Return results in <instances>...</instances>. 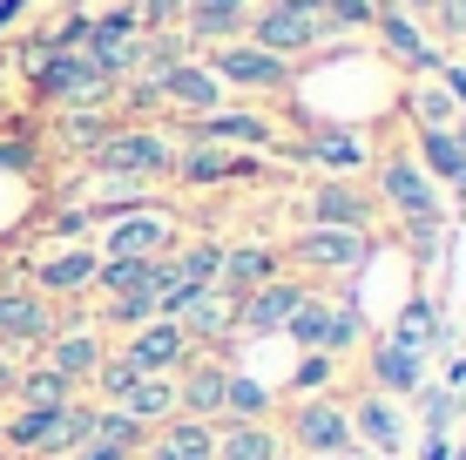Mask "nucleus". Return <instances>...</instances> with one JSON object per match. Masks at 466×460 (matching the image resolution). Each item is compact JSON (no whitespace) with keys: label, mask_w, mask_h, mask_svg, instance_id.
<instances>
[{"label":"nucleus","mask_w":466,"mask_h":460,"mask_svg":"<svg viewBox=\"0 0 466 460\" xmlns=\"http://www.w3.org/2000/svg\"><path fill=\"white\" fill-rule=\"evenodd\" d=\"M365 169H372V183H365L372 203H385V210L399 217V237L412 244V258L432 264L440 244H446V203H440L446 189L412 163V149H385L379 163H365Z\"/></svg>","instance_id":"obj_1"},{"label":"nucleus","mask_w":466,"mask_h":460,"mask_svg":"<svg viewBox=\"0 0 466 460\" xmlns=\"http://www.w3.org/2000/svg\"><path fill=\"white\" fill-rule=\"evenodd\" d=\"M88 169L102 183H169L176 169V142L163 129H149V122H122V129H108L102 142L88 149Z\"/></svg>","instance_id":"obj_2"},{"label":"nucleus","mask_w":466,"mask_h":460,"mask_svg":"<svg viewBox=\"0 0 466 460\" xmlns=\"http://www.w3.org/2000/svg\"><path fill=\"white\" fill-rule=\"evenodd\" d=\"M284 339L298 345V353H325V359H351L372 332H365L359 319V305L351 298H331V291H304L298 298V312H291V325H284Z\"/></svg>","instance_id":"obj_3"},{"label":"nucleus","mask_w":466,"mask_h":460,"mask_svg":"<svg viewBox=\"0 0 466 460\" xmlns=\"http://www.w3.org/2000/svg\"><path fill=\"white\" fill-rule=\"evenodd\" d=\"M244 41L270 47V55H318V47H339L325 27V0H257L250 7V27Z\"/></svg>","instance_id":"obj_4"},{"label":"nucleus","mask_w":466,"mask_h":460,"mask_svg":"<svg viewBox=\"0 0 466 460\" xmlns=\"http://www.w3.org/2000/svg\"><path fill=\"white\" fill-rule=\"evenodd\" d=\"M88 426H95V406H88V400H68V406H21V414L0 426V440H7L14 454L68 460V454L88 440Z\"/></svg>","instance_id":"obj_5"},{"label":"nucleus","mask_w":466,"mask_h":460,"mask_svg":"<svg viewBox=\"0 0 466 460\" xmlns=\"http://www.w3.org/2000/svg\"><path fill=\"white\" fill-rule=\"evenodd\" d=\"M284 454L298 460H318V454H339V460H359V440H351V414L339 393H318V400H291L284 414Z\"/></svg>","instance_id":"obj_6"},{"label":"nucleus","mask_w":466,"mask_h":460,"mask_svg":"<svg viewBox=\"0 0 466 460\" xmlns=\"http://www.w3.org/2000/svg\"><path fill=\"white\" fill-rule=\"evenodd\" d=\"M372 41H379V55L392 61L406 82H426V75L446 68V47L432 41L426 21H420V14H406L399 0H379V7H372Z\"/></svg>","instance_id":"obj_7"},{"label":"nucleus","mask_w":466,"mask_h":460,"mask_svg":"<svg viewBox=\"0 0 466 460\" xmlns=\"http://www.w3.org/2000/svg\"><path fill=\"white\" fill-rule=\"evenodd\" d=\"M284 258L311 278H351L372 258V230H331V224H298V237L284 244Z\"/></svg>","instance_id":"obj_8"},{"label":"nucleus","mask_w":466,"mask_h":460,"mask_svg":"<svg viewBox=\"0 0 466 460\" xmlns=\"http://www.w3.org/2000/svg\"><path fill=\"white\" fill-rule=\"evenodd\" d=\"M176 217L156 210V203H142V210H122V217H102V244H95V258H136V264H156L176 250Z\"/></svg>","instance_id":"obj_9"},{"label":"nucleus","mask_w":466,"mask_h":460,"mask_svg":"<svg viewBox=\"0 0 466 460\" xmlns=\"http://www.w3.org/2000/svg\"><path fill=\"white\" fill-rule=\"evenodd\" d=\"M203 61H210V75L223 88H244V95H284L291 88V61L257 47V41H217Z\"/></svg>","instance_id":"obj_10"},{"label":"nucleus","mask_w":466,"mask_h":460,"mask_svg":"<svg viewBox=\"0 0 466 460\" xmlns=\"http://www.w3.org/2000/svg\"><path fill=\"white\" fill-rule=\"evenodd\" d=\"M27 68H35V95H41V102H82V108H95V102L116 95L82 61V47H47V55H35Z\"/></svg>","instance_id":"obj_11"},{"label":"nucleus","mask_w":466,"mask_h":460,"mask_svg":"<svg viewBox=\"0 0 466 460\" xmlns=\"http://www.w3.org/2000/svg\"><path fill=\"white\" fill-rule=\"evenodd\" d=\"M345 414H351V440H359V454H379V460L406 454L412 420H406V406H399V400H385V393L365 386L359 400H345Z\"/></svg>","instance_id":"obj_12"},{"label":"nucleus","mask_w":466,"mask_h":460,"mask_svg":"<svg viewBox=\"0 0 466 460\" xmlns=\"http://www.w3.org/2000/svg\"><path fill=\"white\" fill-rule=\"evenodd\" d=\"M95 264H102V258H95V244H55V250H41V258L27 264V278H35L27 291H41L47 305H55V298H61V305H75V298L95 291Z\"/></svg>","instance_id":"obj_13"},{"label":"nucleus","mask_w":466,"mask_h":460,"mask_svg":"<svg viewBox=\"0 0 466 460\" xmlns=\"http://www.w3.org/2000/svg\"><path fill=\"white\" fill-rule=\"evenodd\" d=\"M304 224H331V230H372L379 203L359 177H318L311 197H304Z\"/></svg>","instance_id":"obj_14"},{"label":"nucleus","mask_w":466,"mask_h":460,"mask_svg":"<svg viewBox=\"0 0 466 460\" xmlns=\"http://www.w3.org/2000/svg\"><path fill=\"white\" fill-rule=\"evenodd\" d=\"M291 122L304 129V142L291 156H304V163H318L325 177H351V169H365L372 163V149H365L359 136L345 129V122H325V116H304V108H291Z\"/></svg>","instance_id":"obj_15"},{"label":"nucleus","mask_w":466,"mask_h":460,"mask_svg":"<svg viewBox=\"0 0 466 460\" xmlns=\"http://www.w3.org/2000/svg\"><path fill=\"white\" fill-rule=\"evenodd\" d=\"M149 88H156V108H169V116H210V108H223V82L210 75V61H169L163 75H149Z\"/></svg>","instance_id":"obj_16"},{"label":"nucleus","mask_w":466,"mask_h":460,"mask_svg":"<svg viewBox=\"0 0 466 460\" xmlns=\"http://www.w3.org/2000/svg\"><path fill=\"white\" fill-rule=\"evenodd\" d=\"M304 291H311V278H284V271L270 284H257V291H244L237 298V339H278Z\"/></svg>","instance_id":"obj_17"},{"label":"nucleus","mask_w":466,"mask_h":460,"mask_svg":"<svg viewBox=\"0 0 466 460\" xmlns=\"http://www.w3.org/2000/svg\"><path fill=\"white\" fill-rule=\"evenodd\" d=\"M136 14H108V21H88V35H82V61L95 75H102L108 88H122L128 75H136Z\"/></svg>","instance_id":"obj_18"},{"label":"nucleus","mask_w":466,"mask_h":460,"mask_svg":"<svg viewBox=\"0 0 466 460\" xmlns=\"http://www.w3.org/2000/svg\"><path fill=\"white\" fill-rule=\"evenodd\" d=\"M122 359L136 373H163V379H176L189 366V359H197V345H189V332L176 325V319H149V325H136L122 339Z\"/></svg>","instance_id":"obj_19"},{"label":"nucleus","mask_w":466,"mask_h":460,"mask_svg":"<svg viewBox=\"0 0 466 460\" xmlns=\"http://www.w3.org/2000/svg\"><path fill=\"white\" fill-rule=\"evenodd\" d=\"M176 325L189 332V345H197V353H223V339H237V291L203 284V291L176 312Z\"/></svg>","instance_id":"obj_20"},{"label":"nucleus","mask_w":466,"mask_h":460,"mask_svg":"<svg viewBox=\"0 0 466 460\" xmlns=\"http://www.w3.org/2000/svg\"><path fill=\"white\" fill-rule=\"evenodd\" d=\"M230 177H250V156L223 149V142H203L183 129V149H176V169L169 183H189V189H210V183H230Z\"/></svg>","instance_id":"obj_21"},{"label":"nucleus","mask_w":466,"mask_h":460,"mask_svg":"<svg viewBox=\"0 0 466 460\" xmlns=\"http://www.w3.org/2000/svg\"><path fill=\"white\" fill-rule=\"evenodd\" d=\"M136 460H217V426L210 420H189V414H169L163 426L142 434Z\"/></svg>","instance_id":"obj_22"},{"label":"nucleus","mask_w":466,"mask_h":460,"mask_svg":"<svg viewBox=\"0 0 466 460\" xmlns=\"http://www.w3.org/2000/svg\"><path fill=\"white\" fill-rule=\"evenodd\" d=\"M183 129L203 142H223V149H278V122L257 116V108H210V116L183 122Z\"/></svg>","instance_id":"obj_23"},{"label":"nucleus","mask_w":466,"mask_h":460,"mask_svg":"<svg viewBox=\"0 0 466 460\" xmlns=\"http://www.w3.org/2000/svg\"><path fill=\"white\" fill-rule=\"evenodd\" d=\"M223 353H197L183 373H176V414H189V420H210L223 414Z\"/></svg>","instance_id":"obj_24"},{"label":"nucleus","mask_w":466,"mask_h":460,"mask_svg":"<svg viewBox=\"0 0 466 460\" xmlns=\"http://www.w3.org/2000/svg\"><path fill=\"white\" fill-rule=\"evenodd\" d=\"M250 7L257 0H183V14H176V27H183V41H244L250 27Z\"/></svg>","instance_id":"obj_25"},{"label":"nucleus","mask_w":466,"mask_h":460,"mask_svg":"<svg viewBox=\"0 0 466 460\" xmlns=\"http://www.w3.org/2000/svg\"><path fill=\"white\" fill-rule=\"evenodd\" d=\"M372 345V366H365V386L385 393V400H412V393L426 386V359L420 353H406V345H392V339H365Z\"/></svg>","instance_id":"obj_26"},{"label":"nucleus","mask_w":466,"mask_h":460,"mask_svg":"<svg viewBox=\"0 0 466 460\" xmlns=\"http://www.w3.org/2000/svg\"><path fill=\"white\" fill-rule=\"evenodd\" d=\"M102 359H108V339H102V325H68V332H55V339H47V359H41V366H55L61 379L88 386Z\"/></svg>","instance_id":"obj_27"},{"label":"nucleus","mask_w":466,"mask_h":460,"mask_svg":"<svg viewBox=\"0 0 466 460\" xmlns=\"http://www.w3.org/2000/svg\"><path fill=\"white\" fill-rule=\"evenodd\" d=\"M55 332V305L41 291H0V345H47Z\"/></svg>","instance_id":"obj_28"},{"label":"nucleus","mask_w":466,"mask_h":460,"mask_svg":"<svg viewBox=\"0 0 466 460\" xmlns=\"http://www.w3.org/2000/svg\"><path fill=\"white\" fill-rule=\"evenodd\" d=\"M412 163L466 203V149L453 142V129H412Z\"/></svg>","instance_id":"obj_29"},{"label":"nucleus","mask_w":466,"mask_h":460,"mask_svg":"<svg viewBox=\"0 0 466 460\" xmlns=\"http://www.w3.org/2000/svg\"><path fill=\"white\" fill-rule=\"evenodd\" d=\"M284 271V250L278 244H223V264H217V284L223 291H257V284H270Z\"/></svg>","instance_id":"obj_30"},{"label":"nucleus","mask_w":466,"mask_h":460,"mask_svg":"<svg viewBox=\"0 0 466 460\" xmlns=\"http://www.w3.org/2000/svg\"><path fill=\"white\" fill-rule=\"evenodd\" d=\"M392 345H406V353H420V359H432L446 345V319H440V305H432L426 291H412L406 305H399V319H392V332H385Z\"/></svg>","instance_id":"obj_31"},{"label":"nucleus","mask_w":466,"mask_h":460,"mask_svg":"<svg viewBox=\"0 0 466 460\" xmlns=\"http://www.w3.org/2000/svg\"><path fill=\"white\" fill-rule=\"evenodd\" d=\"M284 434L270 420H223L217 426V460H278Z\"/></svg>","instance_id":"obj_32"},{"label":"nucleus","mask_w":466,"mask_h":460,"mask_svg":"<svg viewBox=\"0 0 466 460\" xmlns=\"http://www.w3.org/2000/svg\"><path fill=\"white\" fill-rule=\"evenodd\" d=\"M278 414V386H264V379H250V373H223V414H217V426L223 420H270Z\"/></svg>","instance_id":"obj_33"},{"label":"nucleus","mask_w":466,"mask_h":460,"mask_svg":"<svg viewBox=\"0 0 466 460\" xmlns=\"http://www.w3.org/2000/svg\"><path fill=\"white\" fill-rule=\"evenodd\" d=\"M116 406H122V414L142 426V434H149V426H163V420L176 414V379H163V373H142V379L122 393Z\"/></svg>","instance_id":"obj_34"},{"label":"nucleus","mask_w":466,"mask_h":460,"mask_svg":"<svg viewBox=\"0 0 466 460\" xmlns=\"http://www.w3.org/2000/svg\"><path fill=\"white\" fill-rule=\"evenodd\" d=\"M406 116H412V129H453V122H460V102L446 95L440 75H426V82L406 88Z\"/></svg>","instance_id":"obj_35"},{"label":"nucleus","mask_w":466,"mask_h":460,"mask_svg":"<svg viewBox=\"0 0 466 460\" xmlns=\"http://www.w3.org/2000/svg\"><path fill=\"white\" fill-rule=\"evenodd\" d=\"M149 319H163V312H156V284L102 298V332H136V325H149Z\"/></svg>","instance_id":"obj_36"},{"label":"nucleus","mask_w":466,"mask_h":460,"mask_svg":"<svg viewBox=\"0 0 466 460\" xmlns=\"http://www.w3.org/2000/svg\"><path fill=\"white\" fill-rule=\"evenodd\" d=\"M169 264L183 271L189 284H217V264H223V244L217 237H176V250H169Z\"/></svg>","instance_id":"obj_37"},{"label":"nucleus","mask_w":466,"mask_h":460,"mask_svg":"<svg viewBox=\"0 0 466 460\" xmlns=\"http://www.w3.org/2000/svg\"><path fill=\"white\" fill-rule=\"evenodd\" d=\"M14 393H21V406H68L75 379H61L55 366H35V373H14Z\"/></svg>","instance_id":"obj_38"},{"label":"nucleus","mask_w":466,"mask_h":460,"mask_svg":"<svg viewBox=\"0 0 466 460\" xmlns=\"http://www.w3.org/2000/svg\"><path fill=\"white\" fill-rule=\"evenodd\" d=\"M412 400H420V426H426V434H446V426L460 420V406H466L460 393L446 386V379H440V386H432V379H426V386L412 393Z\"/></svg>","instance_id":"obj_39"},{"label":"nucleus","mask_w":466,"mask_h":460,"mask_svg":"<svg viewBox=\"0 0 466 460\" xmlns=\"http://www.w3.org/2000/svg\"><path fill=\"white\" fill-rule=\"evenodd\" d=\"M331 379H339V359L325 353H298V373H291V400H318V393H331Z\"/></svg>","instance_id":"obj_40"},{"label":"nucleus","mask_w":466,"mask_h":460,"mask_svg":"<svg viewBox=\"0 0 466 460\" xmlns=\"http://www.w3.org/2000/svg\"><path fill=\"white\" fill-rule=\"evenodd\" d=\"M426 35L453 55V47H466V0H432L426 7Z\"/></svg>","instance_id":"obj_41"},{"label":"nucleus","mask_w":466,"mask_h":460,"mask_svg":"<svg viewBox=\"0 0 466 460\" xmlns=\"http://www.w3.org/2000/svg\"><path fill=\"white\" fill-rule=\"evenodd\" d=\"M372 7H379V0H325V27H331V41L372 35Z\"/></svg>","instance_id":"obj_42"},{"label":"nucleus","mask_w":466,"mask_h":460,"mask_svg":"<svg viewBox=\"0 0 466 460\" xmlns=\"http://www.w3.org/2000/svg\"><path fill=\"white\" fill-rule=\"evenodd\" d=\"M136 379H142V373H136V366H128V359H122V353H108V359H102V366H95V379H88V386H95V400H102V406H116V400H122V393H128V386H136Z\"/></svg>","instance_id":"obj_43"},{"label":"nucleus","mask_w":466,"mask_h":460,"mask_svg":"<svg viewBox=\"0 0 466 460\" xmlns=\"http://www.w3.org/2000/svg\"><path fill=\"white\" fill-rule=\"evenodd\" d=\"M183 0H136V27H176Z\"/></svg>","instance_id":"obj_44"},{"label":"nucleus","mask_w":466,"mask_h":460,"mask_svg":"<svg viewBox=\"0 0 466 460\" xmlns=\"http://www.w3.org/2000/svg\"><path fill=\"white\" fill-rule=\"evenodd\" d=\"M440 82H446V95L466 108V55H446V68H440Z\"/></svg>","instance_id":"obj_45"},{"label":"nucleus","mask_w":466,"mask_h":460,"mask_svg":"<svg viewBox=\"0 0 466 460\" xmlns=\"http://www.w3.org/2000/svg\"><path fill=\"white\" fill-rule=\"evenodd\" d=\"M68 460H136V454H128V447H108V440H82Z\"/></svg>","instance_id":"obj_46"},{"label":"nucleus","mask_w":466,"mask_h":460,"mask_svg":"<svg viewBox=\"0 0 466 460\" xmlns=\"http://www.w3.org/2000/svg\"><path fill=\"white\" fill-rule=\"evenodd\" d=\"M420 460H453V440H446V434H426V440H420Z\"/></svg>","instance_id":"obj_47"},{"label":"nucleus","mask_w":466,"mask_h":460,"mask_svg":"<svg viewBox=\"0 0 466 460\" xmlns=\"http://www.w3.org/2000/svg\"><path fill=\"white\" fill-rule=\"evenodd\" d=\"M21 7H27V0H0V27H7L14 14H21Z\"/></svg>","instance_id":"obj_48"},{"label":"nucleus","mask_w":466,"mask_h":460,"mask_svg":"<svg viewBox=\"0 0 466 460\" xmlns=\"http://www.w3.org/2000/svg\"><path fill=\"white\" fill-rule=\"evenodd\" d=\"M399 7H406V14H420V21H426V7H432V0H399Z\"/></svg>","instance_id":"obj_49"},{"label":"nucleus","mask_w":466,"mask_h":460,"mask_svg":"<svg viewBox=\"0 0 466 460\" xmlns=\"http://www.w3.org/2000/svg\"><path fill=\"white\" fill-rule=\"evenodd\" d=\"M453 142H460V149H466V108H460V122H453Z\"/></svg>","instance_id":"obj_50"},{"label":"nucleus","mask_w":466,"mask_h":460,"mask_svg":"<svg viewBox=\"0 0 466 460\" xmlns=\"http://www.w3.org/2000/svg\"><path fill=\"white\" fill-rule=\"evenodd\" d=\"M453 460H466V440H460V447H453Z\"/></svg>","instance_id":"obj_51"},{"label":"nucleus","mask_w":466,"mask_h":460,"mask_svg":"<svg viewBox=\"0 0 466 460\" xmlns=\"http://www.w3.org/2000/svg\"><path fill=\"white\" fill-rule=\"evenodd\" d=\"M318 460H339V454H318Z\"/></svg>","instance_id":"obj_52"},{"label":"nucleus","mask_w":466,"mask_h":460,"mask_svg":"<svg viewBox=\"0 0 466 460\" xmlns=\"http://www.w3.org/2000/svg\"><path fill=\"white\" fill-rule=\"evenodd\" d=\"M278 460H298V454H278Z\"/></svg>","instance_id":"obj_53"},{"label":"nucleus","mask_w":466,"mask_h":460,"mask_svg":"<svg viewBox=\"0 0 466 460\" xmlns=\"http://www.w3.org/2000/svg\"><path fill=\"white\" fill-rule=\"evenodd\" d=\"M399 460H406V454H399Z\"/></svg>","instance_id":"obj_54"},{"label":"nucleus","mask_w":466,"mask_h":460,"mask_svg":"<svg viewBox=\"0 0 466 460\" xmlns=\"http://www.w3.org/2000/svg\"><path fill=\"white\" fill-rule=\"evenodd\" d=\"M460 414H466V406H460Z\"/></svg>","instance_id":"obj_55"}]
</instances>
